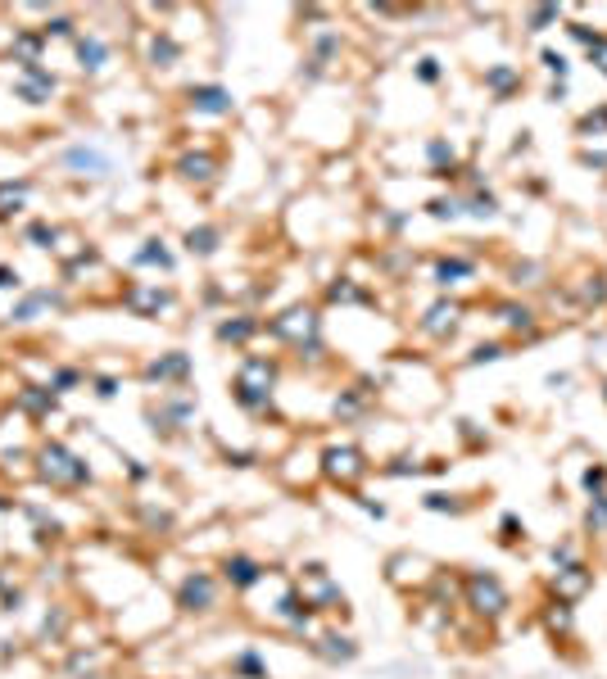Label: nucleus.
Returning a JSON list of instances; mask_svg holds the SVG:
<instances>
[{"instance_id": "4", "label": "nucleus", "mask_w": 607, "mask_h": 679, "mask_svg": "<svg viewBox=\"0 0 607 679\" xmlns=\"http://www.w3.org/2000/svg\"><path fill=\"white\" fill-rule=\"evenodd\" d=\"M544 64H549V68H553L558 77H567V59H562V55H553V50H544Z\"/></svg>"}, {"instance_id": "2", "label": "nucleus", "mask_w": 607, "mask_h": 679, "mask_svg": "<svg viewBox=\"0 0 607 679\" xmlns=\"http://www.w3.org/2000/svg\"><path fill=\"white\" fill-rule=\"evenodd\" d=\"M585 584H589L585 566H567V571H558V593H567V598H576Z\"/></svg>"}, {"instance_id": "5", "label": "nucleus", "mask_w": 607, "mask_h": 679, "mask_svg": "<svg viewBox=\"0 0 607 679\" xmlns=\"http://www.w3.org/2000/svg\"><path fill=\"white\" fill-rule=\"evenodd\" d=\"M603 480H607V471H603V467H594V471L585 476V485H589V489H603Z\"/></svg>"}, {"instance_id": "1", "label": "nucleus", "mask_w": 607, "mask_h": 679, "mask_svg": "<svg viewBox=\"0 0 607 679\" xmlns=\"http://www.w3.org/2000/svg\"><path fill=\"white\" fill-rule=\"evenodd\" d=\"M472 598H476V607H481V612H503V603H508V598H503V589H499V580H490V575H476L472 580Z\"/></svg>"}, {"instance_id": "6", "label": "nucleus", "mask_w": 607, "mask_h": 679, "mask_svg": "<svg viewBox=\"0 0 607 679\" xmlns=\"http://www.w3.org/2000/svg\"><path fill=\"white\" fill-rule=\"evenodd\" d=\"M481 358H485V363H490V358H499V345H481V349H476V363H481Z\"/></svg>"}, {"instance_id": "3", "label": "nucleus", "mask_w": 607, "mask_h": 679, "mask_svg": "<svg viewBox=\"0 0 607 679\" xmlns=\"http://www.w3.org/2000/svg\"><path fill=\"white\" fill-rule=\"evenodd\" d=\"M585 521H589V530H603V526H607V494H598V498H594V507H589V517H585Z\"/></svg>"}]
</instances>
